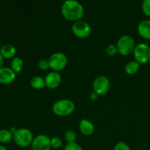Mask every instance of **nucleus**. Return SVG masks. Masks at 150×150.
<instances>
[{
	"label": "nucleus",
	"mask_w": 150,
	"mask_h": 150,
	"mask_svg": "<svg viewBox=\"0 0 150 150\" xmlns=\"http://www.w3.org/2000/svg\"><path fill=\"white\" fill-rule=\"evenodd\" d=\"M13 139V134L10 130L1 129L0 130V142L1 143H8Z\"/></svg>",
	"instance_id": "nucleus-18"
},
{
	"label": "nucleus",
	"mask_w": 150,
	"mask_h": 150,
	"mask_svg": "<svg viewBox=\"0 0 150 150\" xmlns=\"http://www.w3.org/2000/svg\"><path fill=\"white\" fill-rule=\"evenodd\" d=\"M16 73L11 67H3L0 69V83L2 84H10L16 79Z\"/></svg>",
	"instance_id": "nucleus-11"
},
{
	"label": "nucleus",
	"mask_w": 150,
	"mask_h": 150,
	"mask_svg": "<svg viewBox=\"0 0 150 150\" xmlns=\"http://www.w3.org/2000/svg\"><path fill=\"white\" fill-rule=\"evenodd\" d=\"M62 81L61 75L59 72L51 71L46 75L45 78V82L46 86L49 89H55L58 87Z\"/></svg>",
	"instance_id": "nucleus-10"
},
{
	"label": "nucleus",
	"mask_w": 150,
	"mask_h": 150,
	"mask_svg": "<svg viewBox=\"0 0 150 150\" xmlns=\"http://www.w3.org/2000/svg\"><path fill=\"white\" fill-rule=\"evenodd\" d=\"M72 32L73 35L79 38H85L89 36L92 32L91 26L87 22L79 20L76 21L72 26Z\"/></svg>",
	"instance_id": "nucleus-7"
},
{
	"label": "nucleus",
	"mask_w": 150,
	"mask_h": 150,
	"mask_svg": "<svg viewBox=\"0 0 150 150\" xmlns=\"http://www.w3.org/2000/svg\"><path fill=\"white\" fill-rule=\"evenodd\" d=\"M50 68L53 71L59 72L65 67L67 63V58L65 54L62 52H56L48 59Z\"/></svg>",
	"instance_id": "nucleus-6"
},
{
	"label": "nucleus",
	"mask_w": 150,
	"mask_h": 150,
	"mask_svg": "<svg viewBox=\"0 0 150 150\" xmlns=\"http://www.w3.org/2000/svg\"><path fill=\"white\" fill-rule=\"evenodd\" d=\"M136 47L134 39L130 35H125L120 37L117 43L118 53L124 56H127L133 52Z\"/></svg>",
	"instance_id": "nucleus-3"
},
{
	"label": "nucleus",
	"mask_w": 150,
	"mask_h": 150,
	"mask_svg": "<svg viewBox=\"0 0 150 150\" xmlns=\"http://www.w3.org/2000/svg\"><path fill=\"white\" fill-rule=\"evenodd\" d=\"M3 64H4V57H2V55L0 53V69L3 67Z\"/></svg>",
	"instance_id": "nucleus-27"
},
{
	"label": "nucleus",
	"mask_w": 150,
	"mask_h": 150,
	"mask_svg": "<svg viewBox=\"0 0 150 150\" xmlns=\"http://www.w3.org/2000/svg\"><path fill=\"white\" fill-rule=\"evenodd\" d=\"M139 67H140V64L136 60L135 61H130L126 64L125 70L126 73H128V74H134L139 70Z\"/></svg>",
	"instance_id": "nucleus-17"
},
{
	"label": "nucleus",
	"mask_w": 150,
	"mask_h": 150,
	"mask_svg": "<svg viewBox=\"0 0 150 150\" xmlns=\"http://www.w3.org/2000/svg\"><path fill=\"white\" fill-rule=\"evenodd\" d=\"M79 130L84 136H91L95 131V127L92 122L84 119L79 122Z\"/></svg>",
	"instance_id": "nucleus-12"
},
{
	"label": "nucleus",
	"mask_w": 150,
	"mask_h": 150,
	"mask_svg": "<svg viewBox=\"0 0 150 150\" xmlns=\"http://www.w3.org/2000/svg\"><path fill=\"white\" fill-rule=\"evenodd\" d=\"M64 150H83V148L76 142L67 143Z\"/></svg>",
	"instance_id": "nucleus-22"
},
{
	"label": "nucleus",
	"mask_w": 150,
	"mask_h": 150,
	"mask_svg": "<svg viewBox=\"0 0 150 150\" xmlns=\"http://www.w3.org/2000/svg\"><path fill=\"white\" fill-rule=\"evenodd\" d=\"M51 144L52 148L58 149L62 144V141L59 137H53L52 139H51Z\"/></svg>",
	"instance_id": "nucleus-20"
},
{
	"label": "nucleus",
	"mask_w": 150,
	"mask_h": 150,
	"mask_svg": "<svg viewBox=\"0 0 150 150\" xmlns=\"http://www.w3.org/2000/svg\"><path fill=\"white\" fill-rule=\"evenodd\" d=\"M64 137H65L66 141L67 143H72V142H76V134L75 131L73 130H68L64 133Z\"/></svg>",
	"instance_id": "nucleus-19"
},
{
	"label": "nucleus",
	"mask_w": 150,
	"mask_h": 150,
	"mask_svg": "<svg viewBox=\"0 0 150 150\" xmlns=\"http://www.w3.org/2000/svg\"><path fill=\"white\" fill-rule=\"evenodd\" d=\"M133 56L139 64H144L150 60V47L146 43H139L136 45Z\"/></svg>",
	"instance_id": "nucleus-5"
},
{
	"label": "nucleus",
	"mask_w": 150,
	"mask_h": 150,
	"mask_svg": "<svg viewBox=\"0 0 150 150\" xmlns=\"http://www.w3.org/2000/svg\"><path fill=\"white\" fill-rule=\"evenodd\" d=\"M75 104L69 99H61L54 103L52 110L55 114L61 117L68 116L74 111Z\"/></svg>",
	"instance_id": "nucleus-2"
},
{
	"label": "nucleus",
	"mask_w": 150,
	"mask_h": 150,
	"mask_svg": "<svg viewBox=\"0 0 150 150\" xmlns=\"http://www.w3.org/2000/svg\"><path fill=\"white\" fill-rule=\"evenodd\" d=\"M0 53L4 57V59H13L16 56V49L13 45L7 43L1 47Z\"/></svg>",
	"instance_id": "nucleus-14"
},
{
	"label": "nucleus",
	"mask_w": 150,
	"mask_h": 150,
	"mask_svg": "<svg viewBox=\"0 0 150 150\" xmlns=\"http://www.w3.org/2000/svg\"><path fill=\"white\" fill-rule=\"evenodd\" d=\"M93 91L98 95H103L108 92L110 88V81L105 76H98L93 81Z\"/></svg>",
	"instance_id": "nucleus-8"
},
{
	"label": "nucleus",
	"mask_w": 150,
	"mask_h": 150,
	"mask_svg": "<svg viewBox=\"0 0 150 150\" xmlns=\"http://www.w3.org/2000/svg\"><path fill=\"white\" fill-rule=\"evenodd\" d=\"M23 68V61L21 58L18 57H15L12 59L11 69L16 73H19L21 72Z\"/></svg>",
	"instance_id": "nucleus-15"
},
{
	"label": "nucleus",
	"mask_w": 150,
	"mask_h": 150,
	"mask_svg": "<svg viewBox=\"0 0 150 150\" xmlns=\"http://www.w3.org/2000/svg\"><path fill=\"white\" fill-rule=\"evenodd\" d=\"M32 133L27 128H19L13 134L14 142L19 146L26 147L29 144H32L33 141Z\"/></svg>",
	"instance_id": "nucleus-4"
},
{
	"label": "nucleus",
	"mask_w": 150,
	"mask_h": 150,
	"mask_svg": "<svg viewBox=\"0 0 150 150\" xmlns=\"http://www.w3.org/2000/svg\"><path fill=\"white\" fill-rule=\"evenodd\" d=\"M105 51H106L107 54L109 56H114L118 53V50H117V45H113V44H111V45H108L106 49H105Z\"/></svg>",
	"instance_id": "nucleus-23"
},
{
	"label": "nucleus",
	"mask_w": 150,
	"mask_h": 150,
	"mask_svg": "<svg viewBox=\"0 0 150 150\" xmlns=\"http://www.w3.org/2000/svg\"><path fill=\"white\" fill-rule=\"evenodd\" d=\"M1 40H0V48H1Z\"/></svg>",
	"instance_id": "nucleus-30"
},
{
	"label": "nucleus",
	"mask_w": 150,
	"mask_h": 150,
	"mask_svg": "<svg viewBox=\"0 0 150 150\" xmlns=\"http://www.w3.org/2000/svg\"><path fill=\"white\" fill-rule=\"evenodd\" d=\"M61 12L64 18L78 21L83 16L84 9L80 2L76 0H66L61 7Z\"/></svg>",
	"instance_id": "nucleus-1"
},
{
	"label": "nucleus",
	"mask_w": 150,
	"mask_h": 150,
	"mask_svg": "<svg viewBox=\"0 0 150 150\" xmlns=\"http://www.w3.org/2000/svg\"><path fill=\"white\" fill-rule=\"evenodd\" d=\"M38 66L39 67V69L42 70H46L48 68H50L49 65V62L48 59H40L38 63Z\"/></svg>",
	"instance_id": "nucleus-21"
},
{
	"label": "nucleus",
	"mask_w": 150,
	"mask_h": 150,
	"mask_svg": "<svg viewBox=\"0 0 150 150\" xmlns=\"http://www.w3.org/2000/svg\"><path fill=\"white\" fill-rule=\"evenodd\" d=\"M142 10L144 13L150 16V0H144L142 3Z\"/></svg>",
	"instance_id": "nucleus-24"
},
{
	"label": "nucleus",
	"mask_w": 150,
	"mask_h": 150,
	"mask_svg": "<svg viewBox=\"0 0 150 150\" xmlns=\"http://www.w3.org/2000/svg\"><path fill=\"white\" fill-rule=\"evenodd\" d=\"M0 150H7V149H6L5 146H4L3 145L0 144Z\"/></svg>",
	"instance_id": "nucleus-29"
},
{
	"label": "nucleus",
	"mask_w": 150,
	"mask_h": 150,
	"mask_svg": "<svg viewBox=\"0 0 150 150\" xmlns=\"http://www.w3.org/2000/svg\"><path fill=\"white\" fill-rule=\"evenodd\" d=\"M138 32L142 38L150 39V20H143L138 25Z\"/></svg>",
	"instance_id": "nucleus-13"
},
{
	"label": "nucleus",
	"mask_w": 150,
	"mask_h": 150,
	"mask_svg": "<svg viewBox=\"0 0 150 150\" xmlns=\"http://www.w3.org/2000/svg\"><path fill=\"white\" fill-rule=\"evenodd\" d=\"M98 95L96 93V92H95L94 91H92V92L90 93V99L92 100H96L97 99H98Z\"/></svg>",
	"instance_id": "nucleus-26"
},
{
	"label": "nucleus",
	"mask_w": 150,
	"mask_h": 150,
	"mask_svg": "<svg viewBox=\"0 0 150 150\" xmlns=\"http://www.w3.org/2000/svg\"><path fill=\"white\" fill-rule=\"evenodd\" d=\"M114 150H130V146L125 142H120L116 144L114 146Z\"/></svg>",
	"instance_id": "nucleus-25"
},
{
	"label": "nucleus",
	"mask_w": 150,
	"mask_h": 150,
	"mask_svg": "<svg viewBox=\"0 0 150 150\" xmlns=\"http://www.w3.org/2000/svg\"><path fill=\"white\" fill-rule=\"evenodd\" d=\"M51 148V139L46 135H38L32 141V150H50Z\"/></svg>",
	"instance_id": "nucleus-9"
},
{
	"label": "nucleus",
	"mask_w": 150,
	"mask_h": 150,
	"mask_svg": "<svg viewBox=\"0 0 150 150\" xmlns=\"http://www.w3.org/2000/svg\"><path fill=\"white\" fill-rule=\"evenodd\" d=\"M17 130H18V129H16L15 127H12L11 128H10V131H11V133H13V134H14V133H16V131H17Z\"/></svg>",
	"instance_id": "nucleus-28"
},
{
	"label": "nucleus",
	"mask_w": 150,
	"mask_h": 150,
	"mask_svg": "<svg viewBox=\"0 0 150 150\" xmlns=\"http://www.w3.org/2000/svg\"><path fill=\"white\" fill-rule=\"evenodd\" d=\"M30 84L35 89H42L45 86V79H43L42 77H40L39 76H34L31 79Z\"/></svg>",
	"instance_id": "nucleus-16"
}]
</instances>
